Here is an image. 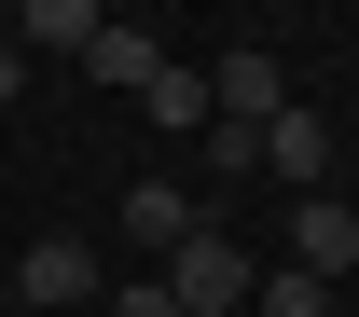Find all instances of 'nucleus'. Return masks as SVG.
Listing matches in <instances>:
<instances>
[{
  "mask_svg": "<svg viewBox=\"0 0 359 317\" xmlns=\"http://www.w3.org/2000/svg\"><path fill=\"white\" fill-rule=\"evenodd\" d=\"M249 290H263V262H249L235 234L194 221V234L166 248V304H180V317H249Z\"/></svg>",
  "mask_w": 359,
  "mask_h": 317,
  "instance_id": "nucleus-1",
  "label": "nucleus"
},
{
  "mask_svg": "<svg viewBox=\"0 0 359 317\" xmlns=\"http://www.w3.org/2000/svg\"><path fill=\"white\" fill-rule=\"evenodd\" d=\"M14 304H97V248L83 234H42V248L14 262Z\"/></svg>",
  "mask_w": 359,
  "mask_h": 317,
  "instance_id": "nucleus-2",
  "label": "nucleus"
},
{
  "mask_svg": "<svg viewBox=\"0 0 359 317\" xmlns=\"http://www.w3.org/2000/svg\"><path fill=\"white\" fill-rule=\"evenodd\" d=\"M290 262H304V276H346L359 262V207H346V193H304V207H290Z\"/></svg>",
  "mask_w": 359,
  "mask_h": 317,
  "instance_id": "nucleus-3",
  "label": "nucleus"
},
{
  "mask_svg": "<svg viewBox=\"0 0 359 317\" xmlns=\"http://www.w3.org/2000/svg\"><path fill=\"white\" fill-rule=\"evenodd\" d=\"M152 125H180V138H208L222 125V69H152V97H138Z\"/></svg>",
  "mask_w": 359,
  "mask_h": 317,
  "instance_id": "nucleus-4",
  "label": "nucleus"
},
{
  "mask_svg": "<svg viewBox=\"0 0 359 317\" xmlns=\"http://www.w3.org/2000/svg\"><path fill=\"white\" fill-rule=\"evenodd\" d=\"M263 166H276V180H332V125H318V111H276V125H263Z\"/></svg>",
  "mask_w": 359,
  "mask_h": 317,
  "instance_id": "nucleus-5",
  "label": "nucleus"
},
{
  "mask_svg": "<svg viewBox=\"0 0 359 317\" xmlns=\"http://www.w3.org/2000/svg\"><path fill=\"white\" fill-rule=\"evenodd\" d=\"M290 111V69L276 55H222V125H276Z\"/></svg>",
  "mask_w": 359,
  "mask_h": 317,
  "instance_id": "nucleus-6",
  "label": "nucleus"
},
{
  "mask_svg": "<svg viewBox=\"0 0 359 317\" xmlns=\"http://www.w3.org/2000/svg\"><path fill=\"white\" fill-rule=\"evenodd\" d=\"M97 28H111L97 0H28V14H14V42H28V55H83Z\"/></svg>",
  "mask_w": 359,
  "mask_h": 317,
  "instance_id": "nucleus-7",
  "label": "nucleus"
},
{
  "mask_svg": "<svg viewBox=\"0 0 359 317\" xmlns=\"http://www.w3.org/2000/svg\"><path fill=\"white\" fill-rule=\"evenodd\" d=\"M83 69H97V83H125V97H152V69H166V55H152V28H97Z\"/></svg>",
  "mask_w": 359,
  "mask_h": 317,
  "instance_id": "nucleus-8",
  "label": "nucleus"
},
{
  "mask_svg": "<svg viewBox=\"0 0 359 317\" xmlns=\"http://www.w3.org/2000/svg\"><path fill=\"white\" fill-rule=\"evenodd\" d=\"M125 221L152 234V248H180V234H194V193H180V180H138V193H125Z\"/></svg>",
  "mask_w": 359,
  "mask_h": 317,
  "instance_id": "nucleus-9",
  "label": "nucleus"
},
{
  "mask_svg": "<svg viewBox=\"0 0 359 317\" xmlns=\"http://www.w3.org/2000/svg\"><path fill=\"white\" fill-rule=\"evenodd\" d=\"M249 317H332V276H304V262L263 276V290H249Z\"/></svg>",
  "mask_w": 359,
  "mask_h": 317,
  "instance_id": "nucleus-10",
  "label": "nucleus"
},
{
  "mask_svg": "<svg viewBox=\"0 0 359 317\" xmlns=\"http://www.w3.org/2000/svg\"><path fill=\"white\" fill-rule=\"evenodd\" d=\"M263 166V125H208V180H249Z\"/></svg>",
  "mask_w": 359,
  "mask_h": 317,
  "instance_id": "nucleus-11",
  "label": "nucleus"
},
{
  "mask_svg": "<svg viewBox=\"0 0 359 317\" xmlns=\"http://www.w3.org/2000/svg\"><path fill=\"white\" fill-rule=\"evenodd\" d=\"M111 317H180V304H166V276H152V290H111Z\"/></svg>",
  "mask_w": 359,
  "mask_h": 317,
  "instance_id": "nucleus-12",
  "label": "nucleus"
},
{
  "mask_svg": "<svg viewBox=\"0 0 359 317\" xmlns=\"http://www.w3.org/2000/svg\"><path fill=\"white\" fill-rule=\"evenodd\" d=\"M14 83H28V42H0V97H14Z\"/></svg>",
  "mask_w": 359,
  "mask_h": 317,
  "instance_id": "nucleus-13",
  "label": "nucleus"
}]
</instances>
